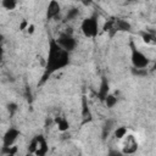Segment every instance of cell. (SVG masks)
Returning a JSON list of instances; mask_svg holds the SVG:
<instances>
[{
	"mask_svg": "<svg viewBox=\"0 0 156 156\" xmlns=\"http://www.w3.org/2000/svg\"><path fill=\"white\" fill-rule=\"evenodd\" d=\"M140 34H141V37H143V40H144V41H146V43H150V41H152V40H154V35H152V34H150V33L141 32Z\"/></svg>",
	"mask_w": 156,
	"mask_h": 156,
	"instance_id": "44dd1931",
	"label": "cell"
},
{
	"mask_svg": "<svg viewBox=\"0 0 156 156\" xmlns=\"http://www.w3.org/2000/svg\"><path fill=\"white\" fill-rule=\"evenodd\" d=\"M108 91H110V85H108V82L105 77H102L101 79V84H100V89H99V99L101 101L105 100V98L108 95Z\"/></svg>",
	"mask_w": 156,
	"mask_h": 156,
	"instance_id": "30bf717a",
	"label": "cell"
},
{
	"mask_svg": "<svg viewBox=\"0 0 156 156\" xmlns=\"http://www.w3.org/2000/svg\"><path fill=\"white\" fill-rule=\"evenodd\" d=\"M69 63V55L67 51L62 50L58 44L56 43V39H50L49 43V52H48V60L45 65V71L41 77L40 84L45 83L48 78L55 73L56 71L65 68Z\"/></svg>",
	"mask_w": 156,
	"mask_h": 156,
	"instance_id": "6da1fadb",
	"label": "cell"
},
{
	"mask_svg": "<svg viewBox=\"0 0 156 156\" xmlns=\"http://www.w3.org/2000/svg\"><path fill=\"white\" fill-rule=\"evenodd\" d=\"M60 11H61L60 4L57 1H55V0L50 1L49 5H48V9H46V18L48 20H51V18L56 17L60 13Z\"/></svg>",
	"mask_w": 156,
	"mask_h": 156,
	"instance_id": "52a82bcc",
	"label": "cell"
},
{
	"mask_svg": "<svg viewBox=\"0 0 156 156\" xmlns=\"http://www.w3.org/2000/svg\"><path fill=\"white\" fill-rule=\"evenodd\" d=\"M56 43L58 44V46H60L62 50H65V51H67V52L73 51V50L76 49V45H77L76 39H74L73 35H72L71 33H68V32L61 33V34L58 35V39L56 40Z\"/></svg>",
	"mask_w": 156,
	"mask_h": 156,
	"instance_id": "277c9868",
	"label": "cell"
},
{
	"mask_svg": "<svg viewBox=\"0 0 156 156\" xmlns=\"http://www.w3.org/2000/svg\"><path fill=\"white\" fill-rule=\"evenodd\" d=\"M132 74L139 76V77H144V76L147 74V69L146 68H132Z\"/></svg>",
	"mask_w": 156,
	"mask_h": 156,
	"instance_id": "d6986e66",
	"label": "cell"
},
{
	"mask_svg": "<svg viewBox=\"0 0 156 156\" xmlns=\"http://www.w3.org/2000/svg\"><path fill=\"white\" fill-rule=\"evenodd\" d=\"M1 5H2V7L6 9V10H13V9L16 7L17 2H16L15 0H2Z\"/></svg>",
	"mask_w": 156,
	"mask_h": 156,
	"instance_id": "e0dca14e",
	"label": "cell"
},
{
	"mask_svg": "<svg viewBox=\"0 0 156 156\" xmlns=\"http://www.w3.org/2000/svg\"><path fill=\"white\" fill-rule=\"evenodd\" d=\"M37 139H38V145H37V149H35V155L37 156H45L49 147H48V144H46V140L43 135H37Z\"/></svg>",
	"mask_w": 156,
	"mask_h": 156,
	"instance_id": "ba28073f",
	"label": "cell"
},
{
	"mask_svg": "<svg viewBox=\"0 0 156 156\" xmlns=\"http://www.w3.org/2000/svg\"><path fill=\"white\" fill-rule=\"evenodd\" d=\"M130 49H132V63H133V68H146L150 63V60L141 52L139 51L133 41H130Z\"/></svg>",
	"mask_w": 156,
	"mask_h": 156,
	"instance_id": "3957f363",
	"label": "cell"
},
{
	"mask_svg": "<svg viewBox=\"0 0 156 156\" xmlns=\"http://www.w3.org/2000/svg\"><path fill=\"white\" fill-rule=\"evenodd\" d=\"M7 110H9V112H10V116H12V115L17 111V105H16L15 102H10V104L7 105Z\"/></svg>",
	"mask_w": 156,
	"mask_h": 156,
	"instance_id": "7402d4cb",
	"label": "cell"
},
{
	"mask_svg": "<svg viewBox=\"0 0 156 156\" xmlns=\"http://www.w3.org/2000/svg\"><path fill=\"white\" fill-rule=\"evenodd\" d=\"M126 134H127V128L126 127H117V129L115 130V136L117 138V139H122V138H124L126 136Z\"/></svg>",
	"mask_w": 156,
	"mask_h": 156,
	"instance_id": "ac0fdd59",
	"label": "cell"
},
{
	"mask_svg": "<svg viewBox=\"0 0 156 156\" xmlns=\"http://www.w3.org/2000/svg\"><path fill=\"white\" fill-rule=\"evenodd\" d=\"M37 145H38V139L35 136L34 139H32V141H30V144L28 146V151L32 152V154H34L35 152V149H37Z\"/></svg>",
	"mask_w": 156,
	"mask_h": 156,
	"instance_id": "ffe728a7",
	"label": "cell"
},
{
	"mask_svg": "<svg viewBox=\"0 0 156 156\" xmlns=\"http://www.w3.org/2000/svg\"><path fill=\"white\" fill-rule=\"evenodd\" d=\"M104 102L106 104V106H107L108 108H112V107L117 104V98H116L115 95H112V94H108V95L105 98Z\"/></svg>",
	"mask_w": 156,
	"mask_h": 156,
	"instance_id": "9a60e30c",
	"label": "cell"
},
{
	"mask_svg": "<svg viewBox=\"0 0 156 156\" xmlns=\"http://www.w3.org/2000/svg\"><path fill=\"white\" fill-rule=\"evenodd\" d=\"M113 124H115V121L113 119H107L105 121L104 126H102V139H106V136L110 134V132L112 130L113 128Z\"/></svg>",
	"mask_w": 156,
	"mask_h": 156,
	"instance_id": "7c38bea8",
	"label": "cell"
},
{
	"mask_svg": "<svg viewBox=\"0 0 156 156\" xmlns=\"http://www.w3.org/2000/svg\"><path fill=\"white\" fill-rule=\"evenodd\" d=\"M27 29H28V32H29V33H33V32H34V26H33V24H30V26H28V28H27Z\"/></svg>",
	"mask_w": 156,
	"mask_h": 156,
	"instance_id": "484cf974",
	"label": "cell"
},
{
	"mask_svg": "<svg viewBox=\"0 0 156 156\" xmlns=\"http://www.w3.org/2000/svg\"><path fill=\"white\" fill-rule=\"evenodd\" d=\"M82 117H83V124L88 123L91 121L93 116H91V112L89 110V106H88V102H87V98L83 96L82 98Z\"/></svg>",
	"mask_w": 156,
	"mask_h": 156,
	"instance_id": "9c48e42d",
	"label": "cell"
},
{
	"mask_svg": "<svg viewBox=\"0 0 156 156\" xmlns=\"http://www.w3.org/2000/svg\"><path fill=\"white\" fill-rule=\"evenodd\" d=\"M79 15V10L77 7H73L71 10H68V12L66 13V21H71L73 18H76Z\"/></svg>",
	"mask_w": 156,
	"mask_h": 156,
	"instance_id": "2e32d148",
	"label": "cell"
},
{
	"mask_svg": "<svg viewBox=\"0 0 156 156\" xmlns=\"http://www.w3.org/2000/svg\"><path fill=\"white\" fill-rule=\"evenodd\" d=\"M1 152H2V156H15L17 152V147L16 146H2Z\"/></svg>",
	"mask_w": 156,
	"mask_h": 156,
	"instance_id": "5bb4252c",
	"label": "cell"
},
{
	"mask_svg": "<svg viewBox=\"0 0 156 156\" xmlns=\"http://www.w3.org/2000/svg\"><path fill=\"white\" fill-rule=\"evenodd\" d=\"M20 130L16 128H9L4 136H2V146H12L13 143L17 140V138L20 136Z\"/></svg>",
	"mask_w": 156,
	"mask_h": 156,
	"instance_id": "5b68a950",
	"label": "cell"
},
{
	"mask_svg": "<svg viewBox=\"0 0 156 156\" xmlns=\"http://www.w3.org/2000/svg\"><path fill=\"white\" fill-rule=\"evenodd\" d=\"M2 41H4V35L0 34V46H2Z\"/></svg>",
	"mask_w": 156,
	"mask_h": 156,
	"instance_id": "4316f807",
	"label": "cell"
},
{
	"mask_svg": "<svg viewBox=\"0 0 156 156\" xmlns=\"http://www.w3.org/2000/svg\"><path fill=\"white\" fill-rule=\"evenodd\" d=\"M80 29H82V32H83V34L85 37H88V38H95L98 35V29H99L96 16H91V17L84 18L82 21Z\"/></svg>",
	"mask_w": 156,
	"mask_h": 156,
	"instance_id": "7a4b0ae2",
	"label": "cell"
},
{
	"mask_svg": "<svg viewBox=\"0 0 156 156\" xmlns=\"http://www.w3.org/2000/svg\"><path fill=\"white\" fill-rule=\"evenodd\" d=\"M130 23L124 21V20H116L115 21V29L121 30V32H128L130 30Z\"/></svg>",
	"mask_w": 156,
	"mask_h": 156,
	"instance_id": "8fae6325",
	"label": "cell"
},
{
	"mask_svg": "<svg viewBox=\"0 0 156 156\" xmlns=\"http://www.w3.org/2000/svg\"><path fill=\"white\" fill-rule=\"evenodd\" d=\"M56 123H57V126H58V130H61V132H66V130L68 129V127H69L68 121H67L66 118H63V117L56 118Z\"/></svg>",
	"mask_w": 156,
	"mask_h": 156,
	"instance_id": "4fadbf2b",
	"label": "cell"
},
{
	"mask_svg": "<svg viewBox=\"0 0 156 156\" xmlns=\"http://www.w3.org/2000/svg\"><path fill=\"white\" fill-rule=\"evenodd\" d=\"M107 156H124V154H123L122 151H118V150L112 149V150H110V151H108Z\"/></svg>",
	"mask_w": 156,
	"mask_h": 156,
	"instance_id": "603a6c76",
	"label": "cell"
},
{
	"mask_svg": "<svg viewBox=\"0 0 156 156\" xmlns=\"http://www.w3.org/2000/svg\"><path fill=\"white\" fill-rule=\"evenodd\" d=\"M138 150V141L135 140V138L133 135H128L126 136L124 144H123V154L129 155V154H134Z\"/></svg>",
	"mask_w": 156,
	"mask_h": 156,
	"instance_id": "8992f818",
	"label": "cell"
},
{
	"mask_svg": "<svg viewBox=\"0 0 156 156\" xmlns=\"http://www.w3.org/2000/svg\"><path fill=\"white\" fill-rule=\"evenodd\" d=\"M2 57H4V49L2 46H0V62L2 61Z\"/></svg>",
	"mask_w": 156,
	"mask_h": 156,
	"instance_id": "d4e9b609",
	"label": "cell"
},
{
	"mask_svg": "<svg viewBox=\"0 0 156 156\" xmlns=\"http://www.w3.org/2000/svg\"><path fill=\"white\" fill-rule=\"evenodd\" d=\"M27 27V21H23L22 23H21V26H20V29H24Z\"/></svg>",
	"mask_w": 156,
	"mask_h": 156,
	"instance_id": "cb8c5ba5",
	"label": "cell"
}]
</instances>
